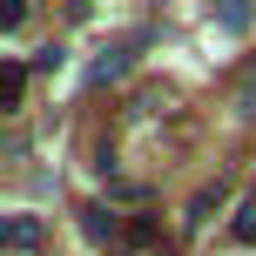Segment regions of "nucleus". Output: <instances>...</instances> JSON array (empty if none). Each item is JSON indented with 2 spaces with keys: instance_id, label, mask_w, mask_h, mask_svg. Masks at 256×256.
Here are the masks:
<instances>
[{
  "instance_id": "1",
  "label": "nucleus",
  "mask_w": 256,
  "mask_h": 256,
  "mask_svg": "<svg viewBox=\"0 0 256 256\" xmlns=\"http://www.w3.org/2000/svg\"><path fill=\"white\" fill-rule=\"evenodd\" d=\"M81 236L88 243H128V230H122V216L108 202H94V209H81Z\"/></svg>"
},
{
  "instance_id": "2",
  "label": "nucleus",
  "mask_w": 256,
  "mask_h": 256,
  "mask_svg": "<svg viewBox=\"0 0 256 256\" xmlns=\"http://www.w3.org/2000/svg\"><path fill=\"white\" fill-rule=\"evenodd\" d=\"M20 88H27V68L20 61H0V108H7V115L20 108Z\"/></svg>"
},
{
  "instance_id": "3",
  "label": "nucleus",
  "mask_w": 256,
  "mask_h": 256,
  "mask_svg": "<svg viewBox=\"0 0 256 256\" xmlns=\"http://www.w3.org/2000/svg\"><path fill=\"white\" fill-rule=\"evenodd\" d=\"M115 74H128V48H108L102 61L88 68V81H94V88H102V81H115Z\"/></svg>"
},
{
  "instance_id": "4",
  "label": "nucleus",
  "mask_w": 256,
  "mask_h": 256,
  "mask_svg": "<svg viewBox=\"0 0 256 256\" xmlns=\"http://www.w3.org/2000/svg\"><path fill=\"white\" fill-rule=\"evenodd\" d=\"M40 243V222L34 216H7V250H34Z\"/></svg>"
},
{
  "instance_id": "5",
  "label": "nucleus",
  "mask_w": 256,
  "mask_h": 256,
  "mask_svg": "<svg viewBox=\"0 0 256 256\" xmlns=\"http://www.w3.org/2000/svg\"><path fill=\"white\" fill-rule=\"evenodd\" d=\"M256 20V14L250 7H216V27H230V34H243V27Z\"/></svg>"
},
{
  "instance_id": "6",
  "label": "nucleus",
  "mask_w": 256,
  "mask_h": 256,
  "mask_svg": "<svg viewBox=\"0 0 256 256\" xmlns=\"http://www.w3.org/2000/svg\"><path fill=\"white\" fill-rule=\"evenodd\" d=\"M236 236H243V243H256V196L236 209Z\"/></svg>"
},
{
  "instance_id": "7",
  "label": "nucleus",
  "mask_w": 256,
  "mask_h": 256,
  "mask_svg": "<svg viewBox=\"0 0 256 256\" xmlns=\"http://www.w3.org/2000/svg\"><path fill=\"white\" fill-rule=\"evenodd\" d=\"M128 243H135V250H142V243H155V222H148V216H135V222H128Z\"/></svg>"
}]
</instances>
